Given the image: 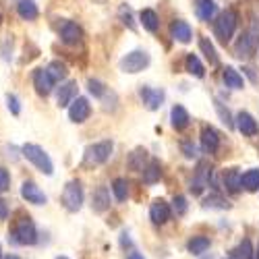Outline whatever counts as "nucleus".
<instances>
[{"instance_id":"nucleus-1","label":"nucleus","mask_w":259,"mask_h":259,"mask_svg":"<svg viewBox=\"0 0 259 259\" xmlns=\"http://www.w3.org/2000/svg\"><path fill=\"white\" fill-rule=\"evenodd\" d=\"M23 156L39 170V172H44V175H52L54 172V164H52V160H50V156L41 149L39 145H35V143H27V145H23Z\"/></svg>"},{"instance_id":"nucleus-44","label":"nucleus","mask_w":259,"mask_h":259,"mask_svg":"<svg viewBox=\"0 0 259 259\" xmlns=\"http://www.w3.org/2000/svg\"><path fill=\"white\" fill-rule=\"evenodd\" d=\"M120 245H122V247H131V245H133L126 232H122V234H120Z\"/></svg>"},{"instance_id":"nucleus-21","label":"nucleus","mask_w":259,"mask_h":259,"mask_svg":"<svg viewBox=\"0 0 259 259\" xmlns=\"http://www.w3.org/2000/svg\"><path fill=\"white\" fill-rule=\"evenodd\" d=\"M224 185L230 193H239L241 187H243V175L236 168H230L224 172Z\"/></svg>"},{"instance_id":"nucleus-5","label":"nucleus","mask_w":259,"mask_h":259,"mask_svg":"<svg viewBox=\"0 0 259 259\" xmlns=\"http://www.w3.org/2000/svg\"><path fill=\"white\" fill-rule=\"evenodd\" d=\"M62 205L69 211H79L83 205V187L79 181H71L67 183L62 191Z\"/></svg>"},{"instance_id":"nucleus-46","label":"nucleus","mask_w":259,"mask_h":259,"mask_svg":"<svg viewBox=\"0 0 259 259\" xmlns=\"http://www.w3.org/2000/svg\"><path fill=\"white\" fill-rule=\"evenodd\" d=\"M3 259H19L17 255H7V257H3Z\"/></svg>"},{"instance_id":"nucleus-18","label":"nucleus","mask_w":259,"mask_h":259,"mask_svg":"<svg viewBox=\"0 0 259 259\" xmlns=\"http://www.w3.org/2000/svg\"><path fill=\"white\" fill-rule=\"evenodd\" d=\"M92 207L98 213H104L106 209H110V191L106 187H98L92 195Z\"/></svg>"},{"instance_id":"nucleus-13","label":"nucleus","mask_w":259,"mask_h":259,"mask_svg":"<svg viewBox=\"0 0 259 259\" xmlns=\"http://www.w3.org/2000/svg\"><path fill=\"white\" fill-rule=\"evenodd\" d=\"M33 85H35V92L39 96H48L54 90V79L48 75L46 69H37L33 73Z\"/></svg>"},{"instance_id":"nucleus-37","label":"nucleus","mask_w":259,"mask_h":259,"mask_svg":"<svg viewBox=\"0 0 259 259\" xmlns=\"http://www.w3.org/2000/svg\"><path fill=\"white\" fill-rule=\"evenodd\" d=\"M215 110H218V114H220V118H222V122H224L226 126H234L232 116H230V110H228V108H226L220 100H215Z\"/></svg>"},{"instance_id":"nucleus-24","label":"nucleus","mask_w":259,"mask_h":259,"mask_svg":"<svg viewBox=\"0 0 259 259\" xmlns=\"http://www.w3.org/2000/svg\"><path fill=\"white\" fill-rule=\"evenodd\" d=\"M139 19H141V25H143L147 31H152V33L158 31V27H160V19H158L156 11H152V9H143V11L139 13Z\"/></svg>"},{"instance_id":"nucleus-23","label":"nucleus","mask_w":259,"mask_h":259,"mask_svg":"<svg viewBox=\"0 0 259 259\" xmlns=\"http://www.w3.org/2000/svg\"><path fill=\"white\" fill-rule=\"evenodd\" d=\"M209 239L207 236H201V234H197V236H193V239H189V243H187V251L191 253V255H203L207 249H209Z\"/></svg>"},{"instance_id":"nucleus-19","label":"nucleus","mask_w":259,"mask_h":259,"mask_svg":"<svg viewBox=\"0 0 259 259\" xmlns=\"http://www.w3.org/2000/svg\"><path fill=\"white\" fill-rule=\"evenodd\" d=\"M170 122H172V126H175L177 131H183V128L189 126L191 116L181 104H177V106H172V110H170Z\"/></svg>"},{"instance_id":"nucleus-36","label":"nucleus","mask_w":259,"mask_h":259,"mask_svg":"<svg viewBox=\"0 0 259 259\" xmlns=\"http://www.w3.org/2000/svg\"><path fill=\"white\" fill-rule=\"evenodd\" d=\"M88 90H90V94L94 98H102L106 94V85L102 81H98V79H90L88 81Z\"/></svg>"},{"instance_id":"nucleus-4","label":"nucleus","mask_w":259,"mask_h":259,"mask_svg":"<svg viewBox=\"0 0 259 259\" xmlns=\"http://www.w3.org/2000/svg\"><path fill=\"white\" fill-rule=\"evenodd\" d=\"M257 44H259V21H253L251 29L245 35H241L239 44H236V56L239 58H249L253 54V50L257 48Z\"/></svg>"},{"instance_id":"nucleus-9","label":"nucleus","mask_w":259,"mask_h":259,"mask_svg":"<svg viewBox=\"0 0 259 259\" xmlns=\"http://www.w3.org/2000/svg\"><path fill=\"white\" fill-rule=\"evenodd\" d=\"M21 197H23L27 203H33V205H44L48 201L44 191L31 181H25L23 185H21Z\"/></svg>"},{"instance_id":"nucleus-26","label":"nucleus","mask_w":259,"mask_h":259,"mask_svg":"<svg viewBox=\"0 0 259 259\" xmlns=\"http://www.w3.org/2000/svg\"><path fill=\"white\" fill-rule=\"evenodd\" d=\"M160 177H162V166H160L158 160H152L143 170V183L145 185H154V183L160 181Z\"/></svg>"},{"instance_id":"nucleus-25","label":"nucleus","mask_w":259,"mask_h":259,"mask_svg":"<svg viewBox=\"0 0 259 259\" xmlns=\"http://www.w3.org/2000/svg\"><path fill=\"white\" fill-rule=\"evenodd\" d=\"M17 13L21 19H25V21H33L37 19V5L33 3V0H19V5H17Z\"/></svg>"},{"instance_id":"nucleus-11","label":"nucleus","mask_w":259,"mask_h":259,"mask_svg":"<svg viewBox=\"0 0 259 259\" xmlns=\"http://www.w3.org/2000/svg\"><path fill=\"white\" fill-rule=\"evenodd\" d=\"M236 128H239L245 137H255L259 133V124L249 112H239L236 114Z\"/></svg>"},{"instance_id":"nucleus-7","label":"nucleus","mask_w":259,"mask_h":259,"mask_svg":"<svg viewBox=\"0 0 259 259\" xmlns=\"http://www.w3.org/2000/svg\"><path fill=\"white\" fill-rule=\"evenodd\" d=\"M112 156V141H100L85 149V164H104Z\"/></svg>"},{"instance_id":"nucleus-38","label":"nucleus","mask_w":259,"mask_h":259,"mask_svg":"<svg viewBox=\"0 0 259 259\" xmlns=\"http://www.w3.org/2000/svg\"><path fill=\"white\" fill-rule=\"evenodd\" d=\"M203 207H218V209H226L228 207V201L220 195H209L205 201H203Z\"/></svg>"},{"instance_id":"nucleus-43","label":"nucleus","mask_w":259,"mask_h":259,"mask_svg":"<svg viewBox=\"0 0 259 259\" xmlns=\"http://www.w3.org/2000/svg\"><path fill=\"white\" fill-rule=\"evenodd\" d=\"M7 218H9V207L3 199H0V220H7Z\"/></svg>"},{"instance_id":"nucleus-33","label":"nucleus","mask_w":259,"mask_h":259,"mask_svg":"<svg viewBox=\"0 0 259 259\" xmlns=\"http://www.w3.org/2000/svg\"><path fill=\"white\" fill-rule=\"evenodd\" d=\"M199 48L205 54V58L209 60V64H218V54H215V48H213V44L209 41V37H201L199 39Z\"/></svg>"},{"instance_id":"nucleus-45","label":"nucleus","mask_w":259,"mask_h":259,"mask_svg":"<svg viewBox=\"0 0 259 259\" xmlns=\"http://www.w3.org/2000/svg\"><path fill=\"white\" fill-rule=\"evenodd\" d=\"M126 259H145V257H143L141 253H137V251H133L131 255H128V257H126Z\"/></svg>"},{"instance_id":"nucleus-15","label":"nucleus","mask_w":259,"mask_h":259,"mask_svg":"<svg viewBox=\"0 0 259 259\" xmlns=\"http://www.w3.org/2000/svg\"><path fill=\"white\" fill-rule=\"evenodd\" d=\"M170 205L164 199H156L149 207V218H152L154 224H166L170 220Z\"/></svg>"},{"instance_id":"nucleus-6","label":"nucleus","mask_w":259,"mask_h":259,"mask_svg":"<svg viewBox=\"0 0 259 259\" xmlns=\"http://www.w3.org/2000/svg\"><path fill=\"white\" fill-rule=\"evenodd\" d=\"M147 64H149V54L145 50H133V52H128L126 56H122L120 69L124 73L135 75V73H141L147 67Z\"/></svg>"},{"instance_id":"nucleus-32","label":"nucleus","mask_w":259,"mask_h":259,"mask_svg":"<svg viewBox=\"0 0 259 259\" xmlns=\"http://www.w3.org/2000/svg\"><path fill=\"white\" fill-rule=\"evenodd\" d=\"M243 187L251 193H255L259 189V170L257 168H253V170H249L243 175Z\"/></svg>"},{"instance_id":"nucleus-17","label":"nucleus","mask_w":259,"mask_h":259,"mask_svg":"<svg viewBox=\"0 0 259 259\" xmlns=\"http://www.w3.org/2000/svg\"><path fill=\"white\" fill-rule=\"evenodd\" d=\"M201 147L205 154H215L220 147V135L215 133V128L211 126H205L201 131Z\"/></svg>"},{"instance_id":"nucleus-50","label":"nucleus","mask_w":259,"mask_h":259,"mask_svg":"<svg viewBox=\"0 0 259 259\" xmlns=\"http://www.w3.org/2000/svg\"><path fill=\"white\" fill-rule=\"evenodd\" d=\"M0 253H3V251H0ZM0 257H3V255H0Z\"/></svg>"},{"instance_id":"nucleus-34","label":"nucleus","mask_w":259,"mask_h":259,"mask_svg":"<svg viewBox=\"0 0 259 259\" xmlns=\"http://www.w3.org/2000/svg\"><path fill=\"white\" fill-rule=\"evenodd\" d=\"M112 191H114V197L116 201H124L128 195V183L124 179H114L112 183Z\"/></svg>"},{"instance_id":"nucleus-39","label":"nucleus","mask_w":259,"mask_h":259,"mask_svg":"<svg viewBox=\"0 0 259 259\" xmlns=\"http://www.w3.org/2000/svg\"><path fill=\"white\" fill-rule=\"evenodd\" d=\"M172 207H175L177 215H185L187 213V199L183 195H177L175 199H172Z\"/></svg>"},{"instance_id":"nucleus-51","label":"nucleus","mask_w":259,"mask_h":259,"mask_svg":"<svg viewBox=\"0 0 259 259\" xmlns=\"http://www.w3.org/2000/svg\"><path fill=\"white\" fill-rule=\"evenodd\" d=\"M228 259H230V257H228Z\"/></svg>"},{"instance_id":"nucleus-47","label":"nucleus","mask_w":259,"mask_h":259,"mask_svg":"<svg viewBox=\"0 0 259 259\" xmlns=\"http://www.w3.org/2000/svg\"><path fill=\"white\" fill-rule=\"evenodd\" d=\"M201 259H213V255H205V257H201Z\"/></svg>"},{"instance_id":"nucleus-40","label":"nucleus","mask_w":259,"mask_h":259,"mask_svg":"<svg viewBox=\"0 0 259 259\" xmlns=\"http://www.w3.org/2000/svg\"><path fill=\"white\" fill-rule=\"evenodd\" d=\"M9 187H11V177H9V172H7L5 168H0V193L9 191Z\"/></svg>"},{"instance_id":"nucleus-49","label":"nucleus","mask_w":259,"mask_h":259,"mask_svg":"<svg viewBox=\"0 0 259 259\" xmlns=\"http://www.w3.org/2000/svg\"><path fill=\"white\" fill-rule=\"evenodd\" d=\"M56 259H69V257H56Z\"/></svg>"},{"instance_id":"nucleus-29","label":"nucleus","mask_w":259,"mask_h":259,"mask_svg":"<svg viewBox=\"0 0 259 259\" xmlns=\"http://www.w3.org/2000/svg\"><path fill=\"white\" fill-rule=\"evenodd\" d=\"M46 71H48V75L54 79V83H58V81H62V79H67V64L64 62H60V60H54V62H50L48 67H46Z\"/></svg>"},{"instance_id":"nucleus-27","label":"nucleus","mask_w":259,"mask_h":259,"mask_svg":"<svg viewBox=\"0 0 259 259\" xmlns=\"http://www.w3.org/2000/svg\"><path fill=\"white\" fill-rule=\"evenodd\" d=\"M215 13H218V7L213 0H197V17L201 21H211Z\"/></svg>"},{"instance_id":"nucleus-2","label":"nucleus","mask_w":259,"mask_h":259,"mask_svg":"<svg viewBox=\"0 0 259 259\" xmlns=\"http://www.w3.org/2000/svg\"><path fill=\"white\" fill-rule=\"evenodd\" d=\"M234 29H236V13L234 11H224L213 21V33L222 44H228L230 37L234 35Z\"/></svg>"},{"instance_id":"nucleus-14","label":"nucleus","mask_w":259,"mask_h":259,"mask_svg":"<svg viewBox=\"0 0 259 259\" xmlns=\"http://www.w3.org/2000/svg\"><path fill=\"white\" fill-rule=\"evenodd\" d=\"M75 100H77V83H75V81L62 83L60 88H58V96H56L58 106H60V108H67V106H71Z\"/></svg>"},{"instance_id":"nucleus-8","label":"nucleus","mask_w":259,"mask_h":259,"mask_svg":"<svg viewBox=\"0 0 259 259\" xmlns=\"http://www.w3.org/2000/svg\"><path fill=\"white\" fill-rule=\"evenodd\" d=\"M139 98L141 102L145 104L147 110H160V106L164 104V90H154V88H147V85H143V88L139 90Z\"/></svg>"},{"instance_id":"nucleus-31","label":"nucleus","mask_w":259,"mask_h":259,"mask_svg":"<svg viewBox=\"0 0 259 259\" xmlns=\"http://www.w3.org/2000/svg\"><path fill=\"white\" fill-rule=\"evenodd\" d=\"M230 259H255V251L251 247V241H243L234 251H230Z\"/></svg>"},{"instance_id":"nucleus-48","label":"nucleus","mask_w":259,"mask_h":259,"mask_svg":"<svg viewBox=\"0 0 259 259\" xmlns=\"http://www.w3.org/2000/svg\"><path fill=\"white\" fill-rule=\"evenodd\" d=\"M0 23H3V13H0Z\"/></svg>"},{"instance_id":"nucleus-28","label":"nucleus","mask_w":259,"mask_h":259,"mask_svg":"<svg viewBox=\"0 0 259 259\" xmlns=\"http://www.w3.org/2000/svg\"><path fill=\"white\" fill-rule=\"evenodd\" d=\"M185 67H187V73H191L193 77H203L205 75V69H203V64H201V60L195 56V54H189L187 56V60H185Z\"/></svg>"},{"instance_id":"nucleus-10","label":"nucleus","mask_w":259,"mask_h":259,"mask_svg":"<svg viewBox=\"0 0 259 259\" xmlns=\"http://www.w3.org/2000/svg\"><path fill=\"white\" fill-rule=\"evenodd\" d=\"M90 112H92V106H90L88 98H77V100L69 106V118H71L73 122H77V124L88 120Z\"/></svg>"},{"instance_id":"nucleus-41","label":"nucleus","mask_w":259,"mask_h":259,"mask_svg":"<svg viewBox=\"0 0 259 259\" xmlns=\"http://www.w3.org/2000/svg\"><path fill=\"white\" fill-rule=\"evenodd\" d=\"M183 154H185V158H189V160L197 158V147L193 145V143H183Z\"/></svg>"},{"instance_id":"nucleus-35","label":"nucleus","mask_w":259,"mask_h":259,"mask_svg":"<svg viewBox=\"0 0 259 259\" xmlns=\"http://www.w3.org/2000/svg\"><path fill=\"white\" fill-rule=\"evenodd\" d=\"M118 17H120V21L128 27V29H135V21H133V13H131V9H128L126 5H122L120 9H118Z\"/></svg>"},{"instance_id":"nucleus-22","label":"nucleus","mask_w":259,"mask_h":259,"mask_svg":"<svg viewBox=\"0 0 259 259\" xmlns=\"http://www.w3.org/2000/svg\"><path fill=\"white\" fill-rule=\"evenodd\" d=\"M222 79H224V83H226V88H230V90H243V85H245L243 75L236 71V69H232V67H226V69H224Z\"/></svg>"},{"instance_id":"nucleus-30","label":"nucleus","mask_w":259,"mask_h":259,"mask_svg":"<svg viewBox=\"0 0 259 259\" xmlns=\"http://www.w3.org/2000/svg\"><path fill=\"white\" fill-rule=\"evenodd\" d=\"M145 162H147V152L145 149H135V152L128 156V166H131V170H135V172L145 170Z\"/></svg>"},{"instance_id":"nucleus-20","label":"nucleus","mask_w":259,"mask_h":259,"mask_svg":"<svg viewBox=\"0 0 259 259\" xmlns=\"http://www.w3.org/2000/svg\"><path fill=\"white\" fill-rule=\"evenodd\" d=\"M170 33L177 41H181V44H189L191 37H193L191 25L187 23V21H175V23L170 25Z\"/></svg>"},{"instance_id":"nucleus-42","label":"nucleus","mask_w":259,"mask_h":259,"mask_svg":"<svg viewBox=\"0 0 259 259\" xmlns=\"http://www.w3.org/2000/svg\"><path fill=\"white\" fill-rule=\"evenodd\" d=\"M7 102H9V110H11L13 114H19V112H21V106H19L17 96H7Z\"/></svg>"},{"instance_id":"nucleus-3","label":"nucleus","mask_w":259,"mask_h":259,"mask_svg":"<svg viewBox=\"0 0 259 259\" xmlns=\"http://www.w3.org/2000/svg\"><path fill=\"white\" fill-rule=\"evenodd\" d=\"M13 241L17 245H35L37 243V230L31 218H21L17 220L13 228Z\"/></svg>"},{"instance_id":"nucleus-12","label":"nucleus","mask_w":259,"mask_h":259,"mask_svg":"<svg viewBox=\"0 0 259 259\" xmlns=\"http://www.w3.org/2000/svg\"><path fill=\"white\" fill-rule=\"evenodd\" d=\"M58 33H60V39L69 46H75L81 41V29H79L77 23H73V21H64V23L60 25V29H58Z\"/></svg>"},{"instance_id":"nucleus-16","label":"nucleus","mask_w":259,"mask_h":259,"mask_svg":"<svg viewBox=\"0 0 259 259\" xmlns=\"http://www.w3.org/2000/svg\"><path fill=\"white\" fill-rule=\"evenodd\" d=\"M209 175H211V166L201 164L199 170L195 172V179L191 181V187H189L193 195H199V193L203 191V187H207V183H209Z\"/></svg>"}]
</instances>
